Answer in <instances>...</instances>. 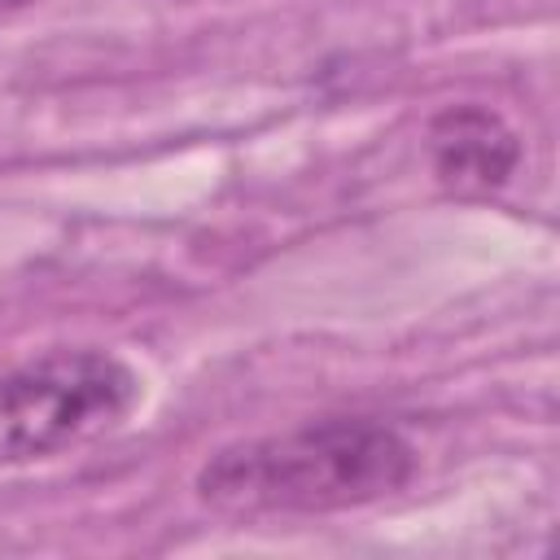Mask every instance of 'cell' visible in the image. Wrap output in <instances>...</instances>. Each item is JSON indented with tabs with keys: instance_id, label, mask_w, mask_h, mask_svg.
Wrapping results in <instances>:
<instances>
[{
	"instance_id": "7a4b0ae2",
	"label": "cell",
	"mask_w": 560,
	"mask_h": 560,
	"mask_svg": "<svg viewBox=\"0 0 560 560\" xmlns=\"http://www.w3.org/2000/svg\"><path fill=\"white\" fill-rule=\"evenodd\" d=\"M140 402V376L109 350H52L0 372V468L48 459L114 433Z\"/></svg>"
},
{
	"instance_id": "6da1fadb",
	"label": "cell",
	"mask_w": 560,
	"mask_h": 560,
	"mask_svg": "<svg viewBox=\"0 0 560 560\" xmlns=\"http://www.w3.org/2000/svg\"><path fill=\"white\" fill-rule=\"evenodd\" d=\"M411 472L416 451L394 424L328 416L214 451L197 472V499L228 516H319L389 499Z\"/></svg>"
},
{
	"instance_id": "277c9868",
	"label": "cell",
	"mask_w": 560,
	"mask_h": 560,
	"mask_svg": "<svg viewBox=\"0 0 560 560\" xmlns=\"http://www.w3.org/2000/svg\"><path fill=\"white\" fill-rule=\"evenodd\" d=\"M22 4H35V0H0V9H22Z\"/></svg>"
},
{
	"instance_id": "3957f363",
	"label": "cell",
	"mask_w": 560,
	"mask_h": 560,
	"mask_svg": "<svg viewBox=\"0 0 560 560\" xmlns=\"http://www.w3.org/2000/svg\"><path fill=\"white\" fill-rule=\"evenodd\" d=\"M521 162V140L503 114L486 105H446L429 122V166L455 197H490Z\"/></svg>"
}]
</instances>
